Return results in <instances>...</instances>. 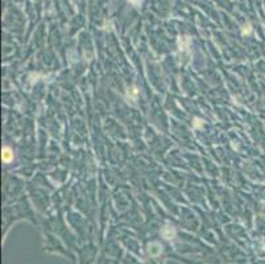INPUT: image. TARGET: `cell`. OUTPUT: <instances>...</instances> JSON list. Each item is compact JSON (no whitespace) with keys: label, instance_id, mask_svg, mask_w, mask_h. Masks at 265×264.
I'll use <instances>...</instances> for the list:
<instances>
[{"label":"cell","instance_id":"cell-1","mask_svg":"<svg viewBox=\"0 0 265 264\" xmlns=\"http://www.w3.org/2000/svg\"><path fill=\"white\" fill-rule=\"evenodd\" d=\"M11 159H12L11 151H9L8 148H4V149H3V160H4V161H9Z\"/></svg>","mask_w":265,"mask_h":264}]
</instances>
